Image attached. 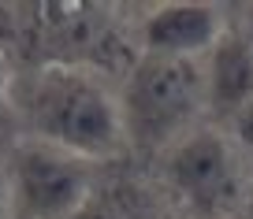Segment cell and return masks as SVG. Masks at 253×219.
<instances>
[{
  "label": "cell",
  "instance_id": "1",
  "mask_svg": "<svg viewBox=\"0 0 253 219\" xmlns=\"http://www.w3.org/2000/svg\"><path fill=\"white\" fill-rule=\"evenodd\" d=\"M15 119L34 141H45L82 160H112L123 149V115L119 97L101 74L63 63H41L23 86Z\"/></svg>",
  "mask_w": 253,
  "mask_h": 219
},
{
  "label": "cell",
  "instance_id": "2",
  "mask_svg": "<svg viewBox=\"0 0 253 219\" xmlns=\"http://www.w3.org/2000/svg\"><path fill=\"white\" fill-rule=\"evenodd\" d=\"M209 108L205 67L198 60H168V56H138L123 78L119 115L126 141L142 152H160L179 145L194 119Z\"/></svg>",
  "mask_w": 253,
  "mask_h": 219
},
{
  "label": "cell",
  "instance_id": "3",
  "mask_svg": "<svg viewBox=\"0 0 253 219\" xmlns=\"http://www.w3.org/2000/svg\"><path fill=\"white\" fill-rule=\"evenodd\" d=\"M168 186L186 219H235L246 208L250 171L235 138L212 130H190L171 149Z\"/></svg>",
  "mask_w": 253,
  "mask_h": 219
},
{
  "label": "cell",
  "instance_id": "4",
  "mask_svg": "<svg viewBox=\"0 0 253 219\" xmlns=\"http://www.w3.org/2000/svg\"><path fill=\"white\" fill-rule=\"evenodd\" d=\"M23 19V30L38 48L41 63L82 67L93 74H130L138 63L123 30L101 4H26Z\"/></svg>",
  "mask_w": 253,
  "mask_h": 219
},
{
  "label": "cell",
  "instance_id": "5",
  "mask_svg": "<svg viewBox=\"0 0 253 219\" xmlns=\"http://www.w3.org/2000/svg\"><path fill=\"white\" fill-rule=\"evenodd\" d=\"M8 175L15 189V208L26 219H75L101 182L93 160L71 156L34 138L15 149Z\"/></svg>",
  "mask_w": 253,
  "mask_h": 219
},
{
  "label": "cell",
  "instance_id": "6",
  "mask_svg": "<svg viewBox=\"0 0 253 219\" xmlns=\"http://www.w3.org/2000/svg\"><path fill=\"white\" fill-rule=\"evenodd\" d=\"M227 34L212 4H160L142 23V52L168 60H201Z\"/></svg>",
  "mask_w": 253,
  "mask_h": 219
},
{
  "label": "cell",
  "instance_id": "7",
  "mask_svg": "<svg viewBox=\"0 0 253 219\" xmlns=\"http://www.w3.org/2000/svg\"><path fill=\"white\" fill-rule=\"evenodd\" d=\"M205 101L220 119H235L253 104V37L223 34L220 45L209 52Z\"/></svg>",
  "mask_w": 253,
  "mask_h": 219
},
{
  "label": "cell",
  "instance_id": "8",
  "mask_svg": "<svg viewBox=\"0 0 253 219\" xmlns=\"http://www.w3.org/2000/svg\"><path fill=\"white\" fill-rule=\"evenodd\" d=\"M75 219H168L160 197L134 175H108L97 182V189L89 193V201L82 204V212Z\"/></svg>",
  "mask_w": 253,
  "mask_h": 219
},
{
  "label": "cell",
  "instance_id": "9",
  "mask_svg": "<svg viewBox=\"0 0 253 219\" xmlns=\"http://www.w3.org/2000/svg\"><path fill=\"white\" fill-rule=\"evenodd\" d=\"M15 123V97H11V71H8V60L0 52V138L11 130Z\"/></svg>",
  "mask_w": 253,
  "mask_h": 219
},
{
  "label": "cell",
  "instance_id": "10",
  "mask_svg": "<svg viewBox=\"0 0 253 219\" xmlns=\"http://www.w3.org/2000/svg\"><path fill=\"white\" fill-rule=\"evenodd\" d=\"M231 130H235V145H238V152H242V156L253 164V104L242 111V115L231 119Z\"/></svg>",
  "mask_w": 253,
  "mask_h": 219
},
{
  "label": "cell",
  "instance_id": "11",
  "mask_svg": "<svg viewBox=\"0 0 253 219\" xmlns=\"http://www.w3.org/2000/svg\"><path fill=\"white\" fill-rule=\"evenodd\" d=\"M15 212V189H11V175L0 167V219H11Z\"/></svg>",
  "mask_w": 253,
  "mask_h": 219
}]
</instances>
